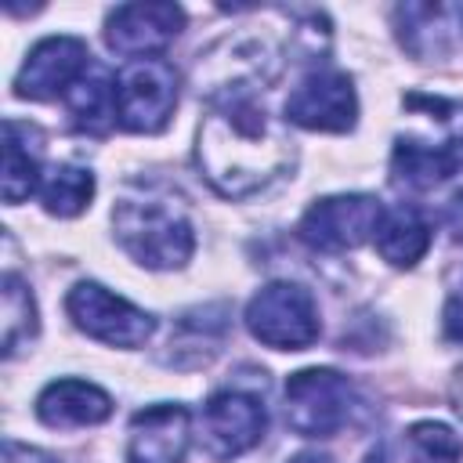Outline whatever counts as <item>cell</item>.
<instances>
[{"label": "cell", "instance_id": "obj_17", "mask_svg": "<svg viewBox=\"0 0 463 463\" xmlns=\"http://www.w3.org/2000/svg\"><path fill=\"white\" fill-rule=\"evenodd\" d=\"M69 116L76 130L83 134H105L116 119V76H109L101 65H90L83 80L65 94Z\"/></svg>", "mask_w": 463, "mask_h": 463}, {"label": "cell", "instance_id": "obj_1", "mask_svg": "<svg viewBox=\"0 0 463 463\" xmlns=\"http://www.w3.org/2000/svg\"><path fill=\"white\" fill-rule=\"evenodd\" d=\"M195 163L221 195L242 199L293 166V141L250 94L221 98L199 127Z\"/></svg>", "mask_w": 463, "mask_h": 463}, {"label": "cell", "instance_id": "obj_25", "mask_svg": "<svg viewBox=\"0 0 463 463\" xmlns=\"http://www.w3.org/2000/svg\"><path fill=\"white\" fill-rule=\"evenodd\" d=\"M289 463H333L329 456H318V452H300V456H293Z\"/></svg>", "mask_w": 463, "mask_h": 463}, {"label": "cell", "instance_id": "obj_19", "mask_svg": "<svg viewBox=\"0 0 463 463\" xmlns=\"http://www.w3.org/2000/svg\"><path fill=\"white\" fill-rule=\"evenodd\" d=\"M90 195H94V174L87 166H72V163H61L54 166L43 184H40V199H43V210L54 213V217H76L90 206Z\"/></svg>", "mask_w": 463, "mask_h": 463}, {"label": "cell", "instance_id": "obj_26", "mask_svg": "<svg viewBox=\"0 0 463 463\" xmlns=\"http://www.w3.org/2000/svg\"><path fill=\"white\" fill-rule=\"evenodd\" d=\"M459 18H463V7H459Z\"/></svg>", "mask_w": 463, "mask_h": 463}, {"label": "cell", "instance_id": "obj_3", "mask_svg": "<svg viewBox=\"0 0 463 463\" xmlns=\"http://www.w3.org/2000/svg\"><path fill=\"white\" fill-rule=\"evenodd\" d=\"M116 242L145 268L170 271L184 268L195 250V232L188 213L177 206V199L156 192V188H130L119 195L112 210Z\"/></svg>", "mask_w": 463, "mask_h": 463}, {"label": "cell", "instance_id": "obj_24", "mask_svg": "<svg viewBox=\"0 0 463 463\" xmlns=\"http://www.w3.org/2000/svg\"><path fill=\"white\" fill-rule=\"evenodd\" d=\"M452 402H456V412L463 416V369L456 373V383H452Z\"/></svg>", "mask_w": 463, "mask_h": 463}, {"label": "cell", "instance_id": "obj_20", "mask_svg": "<svg viewBox=\"0 0 463 463\" xmlns=\"http://www.w3.org/2000/svg\"><path fill=\"white\" fill-rule=\"evenodd\" d=\"M405 456H409V463H459L463 441L452 427L423 420L405 430Z\"/></svg>", "mask_w": 463, "mask_h": 463}, {"label": "cell", "instance_id": "obj_13", "mask_svg": "<svg viewBox=\"0 0 463 463\" xmlns=\"http://www.w3.org/2000/svg\"><path fill=\"white\" fill-rule=\"evenodd\" d=\"M192 441V412L184 405H148L130 420L127 463H181Z\"/></svg>", "mask_w": 463, "mask_h": 463}, {"label": "cell", "instance_id": "obj_16", "mask_svg": "<svg viewBox=\"0 0 463 463\" xmlns=\"http://www.w3.org/2000/svg\"><path fill=\"white\" fill-rule=\"evenodd\" d=\"M373 239H376V250H380V257L387 264L412 268L427 253V246H430V224H427V217H423L420 206L398 203V206L383 210Z\"/></svg>", "mask_w": 463, "mask_h": 463}, {"label": "cell", "instance_id": "obj_9", "mask_svg": "<svg viewBox=\"0 0 463 463\" xmlns=\"http://www.w3.org/2000/svg\"><path fill=\"white\" fill-rule=\"evenodd\" d=\"M268 430V412L253 394L217 391L199 412V445L210 459L228 463L250 452Z\"/></svg>", "mask_w": 463, "mask_h": 463}, {"label": "cell", "instance_id": "obj_8", "mask_svg": "<svg viewBox=\"0 0 463 463\" xmlns=\"http://www.w3.org/2000/svg\"><path fill=\"white\" fill-rule=\"evenodd\" d=\"M383 206L376 195H329L304 210L297 235L322 253H344L376 235Z\"/></svg>", "mask_w": 463, "mask_h": 463}, {"label": "cell", "instance_id": "obj_11", "mask_svg": "<svg viewBox=\"0 0 463 463\" xmlns=\"http://www.w3.org/2000/svg\"><path fill=\"white\" fill-rule=\"evenodd\" d=\"M87 69H90V51L80 36H47L29 51L25 65L18 69L14 94L33 101H51L58 94H69Z\"/></svg>", "mask_w": 463, "mask_h": 463}, {"label": "cell", "instance_id": "obj_22", "mask_svg": "<svg viewBox=\"0 0 463 463\" xmlns=\"http://www.w3.org/2000/svg\"><path fill=\"white\" fill-rule=\"evenodd\" d=\"M441 322H445V336L456 340V344H463V293H452L449 297Z\"/></svg>", "mask_w": 463, "mask_h": 463}, {"label": "cell", "instance_id": "obj_23", "mask_svg": "<svg viewBox=\"0 0 463 463\" xmlns=\"http://www.w3.org/2000/svg\"><path fill=\"white\" fill-rule=\"evenodd\" d=\"M445 224H449V232H452V239H463V192H456V195L449 199Z\"/></svg>", "mask_w": 463, "mask_h": 463}, {"label": "cell", "instance_id": "obj_14", "mask_svg": "<svg viewBox=\"0 0 463 463\" xmlns=\"http://www.w3.org/2000/svg\"><path fill=\"white\" fill-rule=\"evenodd\" d=\"M36 416L47 427H94L112 416V398L87 380H54L36 398Z\"/></svg>", "mask_w": 463, "mask_h": 463}, {"label": "cell", "instance_id": "obj_7", "mask_svg": "<svg viewBox=\"0 0 463 463\" xmlns=\"http://www.w3.org/2000/svg\"><path fill=\"white\" fill-rule=\"evenodd\" d=\"M65 311L76 322V329L112 347H141L156 329L148 311L134 307L130 300L109 293L98 282H76L65 297Z\"/></svg>", "mask_w": 463, "mask_h": 463}, {"label": "cell", "instance_id": "obj_5", "mask_svg": "<svg viewBox=\"0 0 463 463\" xmlns=\"http://www.w3.org/2000/svg\"><path fill=\"white\" fill-rule=\"evenodd\" d=\"M246 329L275 351H304L318 340V307L297 282H268L246 304Z\"/></svg>", "mask_w": 463, "mask_h": 463}, {"label": "cell", "instance_id": "obj_15", "mask_svg": "<svg viewBox=\"0 0 463 463\" xmlns=\"http://www.w3.org/2000/svg\"><path fill=\"white\" fill-rule=\"evenodd\" d=\"M40 130L18 119H4V177H0V192L4 199L14 206L22 199H29L40 188Z\"/></svg>", "mask_w": 463, "mask_h": 463}, {"label": "cell", "instance_id": "obj_4", "mask_svg": "<svg viewBox=\"0 0 463 463\" xmlns=\"http://www.w3.org/2000/svg\"><path fill=\"white\" fill-rule=\"evenodd\" d=\"M354 387L336 369H300L286 380V423L300 438H333L351 423Z\"/></svg>", "mask_w": 463, "mask_h": 463}, {"label": "cell", "instance_id": "obj_12", "mask_svg": "<svg viewBox=\"0 0 463 463\" xmlns=\"http://www.w3.org/2000/svg\"><path fill=\"white\" fill-rule=\"evenodd\" d=\"M181 29H184V11L177 4H166V0L123 4L105 18V43L116 54L145 58L170 47Z\"/></svg>", "mask_w": 463, "mask_h": 463}, {"label": "cell", "instance_id": "obj_21", "mask_svg": "<svg viewBox=\"0 0 463 463\" xmlns=\"http://www.w3.org/2000/svg\"><path fill=\"white\" fill-rule=\"evenodd\" d=\"M4 463H58L54 456H47L43 449H33V445H22L14 438L4 441Z\"/></svg>", "mask_w": 463, "mask_h": 463}, {"label": "cell", "instance_id": "obj_18", "mask_svg": "<svg viewBox=\"0 0 463 463\" xmlns=\"http://www.w3.org/2000/svg\"><path fill=\"white\" fill-rule=\"evenodd\" d=\"M0 329H4V358H14L22 351V344H29L36 336V300L29 293V286L18 275H4L0 282Z\"/></svg>", "mask_w": 463, "mask_h": 463}, {"label": "cell", "instance_id": "obj_6", "mask_svg": "<svg viewBox=\"0 0 463 463\" xmlns=\"http://www.w3.org/2000/svg\"><path fill=\"white\" fill-rule=\"evenodd\" d=\"M177 105V72L163 58H134L116 72V119L130 134H159Z\"/></svg>", "mask_w": 463, "mask_h": 463}, {"label": "cell", "instance_id": "obj_10", "mask_svg": "<svg viewBox=\"0 0 463 463\" xmlns=\"http://www.w3.org/2000/svg\"><path fill=\"white\" fill-rule=\"evenodd\" d=\"M354 116H358L354 83L347 72H336V69L307 72L297 83V90L286 98V119L304 130L344 134L354 127Z\"/></svg>", "mask_w": 463, "mask_h": 463}, {"label": "cell", "instance_id": "obj_2", "mask_svg": "<svg viewBox=\"0 0 463 463\" xmlns=\"http://www.w3.org/2000/svg\"><path fill=\"white\" fill-rule=\"evenodd\" d=\"M405 130L394 137L391 174L405 188H434L463 170V101L409 90Z\"/></svg>", "mask_w": 463, "mask_h": 463}]
</instances>
